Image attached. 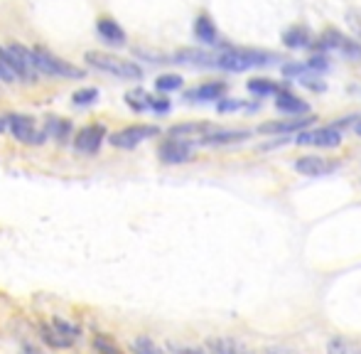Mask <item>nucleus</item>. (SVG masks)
Masks as SVG:
<instances>
[{"label": "nucleus", "mask_w": 361, "mask_h": 354, "mask_svg": "<svg viewBox=\"0 0 361 354\" xmlns=\"http://www.w3.org/2000/svg\"><path fill=\"white\" fill-rule=\"evenodd\" d=\"M327 354H361V345L347 337H332L327 342Z\"/></svg>", "instance_id": "nucleus-22"}, {"label": "nucleus", "mask_w": 361, "mask_h": 354, "mask_svg": "<svg viewBox=\"0 0 361 354\" xmlns=\"http://www.w3.org/2000/svg\"><path fill=\"white\" fill-rule=\"evenodd\" d=\"M337 168H339L337 160L322 158V155H302L300 160H295V170H298L300 175H307V177L332 175Z\"/></svg>", "instance_id": "nucleus-10"}, {"label": "nucleus", "mask_w": 361, "mask_h": 354, "mask_svg": "<svg viewBox=\"0 0 361 354\" xmlns=\"http://www.w3.org/2000/svg\"><path fill=\"white\" fill-rule=\"evenodd\" d=\"M44 133H47V138H54L57 143H67L69 138H72V123H69L67 118H62V116H49L47 121H44Z\"/></svg>", "instance_id": "nucleus-13"}, {"label": "nucleus", "mask_w": 361, "mask_h": 354, "mask_svg": "<svg viewBox=\"0 0 361 354\" xmlns=\"http://www.w3.org/2000/svg\"><path fill=\"white\" fill-rule=\"evenodd\" d=\"M216 126L212 123H204V121H187V123H177L167 130L170 138H180V140H187V143H204L209 135L216 133Z\"/></svg>", "instance_id": "nucleus-8"}, {"label": "nucleus", "mask_w": 361, "mask_h": 354, "mask_svg": "<svg viewBox=\"0 0 361 354\" xmlns=\"http://www.w3.org/2000/svg\"><path fill=\"white\" fill-rule=\"evenodd\" d=\"M42 340L47 342L49 347H54V350H67V347L74 345V337L59 332L54 325H42Z\"/></svg>", "instance_id": "nucleus-19"}, {"label": "nucleus", "mask_w": 361, "mask_h": 354, "mask_svg": "<svg viewBox=\"0 0 361 354\" xmlns=\"http://www.w3.org/2000/svg\"><path fill=\"white\" fill-rule=\"evenodd\" d=\"M195 37L200 39L202 44H207V47L219 44V30L209 15H200V18L195 20Z\"/></svg>", "instance_id": "nucleus-17"}, {"label": "nucleus", "mask_w": 361, "mask_h": 354, "mask_svg": "<svg viewBox=\"0 0 361 354\" xmlns=\"http://www.w3.org/2000/svg\"><path fill=\"white\" fill-rule=\"evenodd\" d=\"M182 84H185V79H182L180 74H160V77L155 79V89L160 91V94H172V91L182 89Z\"/></svg>", "instance_id": "nucleus-24"}, {"label": "nucleus", "mask_w": 361, "mask_h": 354, "mask_svg": "<svg viewBox=\"0 0 361 354\" xmlns=\"http://www.w3.org/2000/svg\"><path fill=\"white\" fill-rule=\"evenodd\" d=\"M3 130H10L13 138L23 145H44L47 143V133L39 130L35 126V121L25 114H8L0 116V133Z\"/></svg>", "instance_id": "nucleus-4"}, {"label": "nucleus", "mask_w": 361, "mask_h": 354, "mask_svg": "<svg viewBox=\"0 0 361 354\" xmlns=\"http://www.w3.org/2000/svg\"><path fill=\"white\" fill-rule=\"evenodd\" d=\"M283 44L288 49H305L312 44V32H310L307 25H293L290 30H286L283 35Z\"/></svg>", "instance_id": "nucleus-15"}, {"label": "nucleus", "mask_w": 361, "mask_h": 354, "mask_svg": "<svg viewBox=\"0 0 361 354\" xmlns=\"http://www.w3.org/2000/svg\"><path fill=\"white\" fill-rule=\"evenodd\" d=\"M32 49V64L39 74L44 77H54V79H84L86 69L76 67V64L62 59L59 54H54L52 49L42 47V44H35Z\"/></svg>", "instance_id": "nucleus-2"}, {"label": "nucleus", "mask_w": 361, "mask_h": 354, "mask_svg": "<svg viewBox=\"0 0 361 354\" xmlns=\"http://www.w3.org/2000/svg\"><path fill=\"white\" fill-rule=\"evenodd\" d=\"M99 101V89L96 87H86V89H79L72 94V104L74 106H91Z\"/></svg>", "instance_id": "nucleus-27"}, {"label": "nucleus", "mask_w": 361, "mask_h": 354, "mask_svg": "<svg viewBox=\"0 0 361 354\" xmlns=\"http://www.w3.org/2000/svg\"><path fill=\"white\" fill-rule=\"evenodd\" d=\"M312 123L310 116H302V118H288V121H271V123H263L258 128V133H293V130H302L305 126Z\"/></svg>", "instance_id": "nucleus-16"}, {"label": "nucleus", "mask_w": 361, "mask_h": 354, "mask_svg": "<svg viewBox=\"0 0 361 354\" xmlns=\"http://www.w3.org/2000/svg\"><path fill=\"white\" fill-rule=\"evenodd\" d=\"M91 345H94V350L99 354H123V350H121L109 335H94V342H91Z\"/></svg>", "instance_id": "nucleus-26"}, {"label": "nucleus", "mask_w": 361, "mask_h": 354, "mask_svg": "<svg viewBox=\"0 0 361 354\" xmlns=\"http://www.w3.org/2000/svg\"><path fill=\"white\" fill-rule=\"evenodd\" d=\"M96 35L101 37V42L111 44V47H126V42H128L126 30L114 18H106V15L96 20Z\"/></svg>", "instance_id": "nucleus-11"}, {"label": "nucleus", "mask_w": 361, "mask_h": 354, "mask_svg": "<svg viewBox=\"0 0 361 354\" xmlns=\"http://www.w3.org/2000/svg\"><path fill=\"white\" fill-rule=\"evenodd\" d=\"M157 158L165 165H182L195 158V148H192V143H187V140L167 138V140H162L160 148H157Z\"/></svg>", "instance_id": "nucleus-7"}, {"label": "nucleus", "mask_w": 361, "mask_h": 354, "mask_svg": "<svg viewBox=\"0 0 361 354\" xmlns=\"http://www.w3.org/2000/svg\"><path fill=\"white\" fill-rule=\"evenodd\" d=\"M172 62L177 64H187V67H216V54L207 52V49H195V47H185V49H177L172 54Z\"/></svg>", "instance_id": "nucleus-12"}, {"label": "nucleus", "mask_w": 361, "mask_h": 354, "mask_svg": "<svg viewBox=\"0 0 361 354\" xmlns=\"http://www.w3.org/2000/svg\"><path fill=\"white\" fill-rule=\"evenodd\" d=\"M354 133H359V135H361V116H359L357 121H354Z\"/></svg>", "instance_id": "nucleus-33"}, {"label": "nucleus", "mask_w": 361, "mask_h": 354, "mask_svg": "<svg viewBox=\"0 0 361 354\" xmlns=\"http://www.w3.org/2000/svg\"><path fill=\"white\" fill-rule=\"evenodd\" d=\"M133 354H170L165 352L160 345H155V342L150 340V337H135L133 340Z\"/></svg>", "instance_id": "nucleus-25"}, {"label": "nucleus", "mask_w": 361, "mask_h": 354, "mask_svg": "<svg viewBox=\"0 0 361 354\" xmlns=\"http://www.w3.org/2000/svg\"><path fill=\"white\" fill-rule=\"evenodd\" d=\"M0 82L3 84H20L18 72L13 69L8 52H5V44H0Z\"/></svg>", "instance_id": "nucleus-23"}, {"label": "nucleus", "mask_w": 361, "mask_h": 354, "mask_svg": "<svg viewBox=\"0 0 361 354\" xmlns=\"http://www.w3.org/2000/svg\"><path fill=\"white\" fill-rule=\"evenodd\" d=\"M216 109L221 111V114H226V111H236V109H243V101H238V99H221Z\"/></svg>", "instance_id": "nucleus-32"}, {"label": "nucleus", "mask_w": 361, "mask_h": 354, "mask_svg": "<svg viewBox=\"0 0 361 354\" xmlns=\"http://www.w3.org/2000/svg\"><path fill=\"white\" fill-rule=\"evenodd\" d=\"M307 67L312 69V72H324V69L329 67L327 64V57H324V54H314V57H310V62H307Z\"/></svg>", "instance_id": "nucleus-30"}, {"label": "nucleus", "mask_w": 361, "mask_h": 354, "mask_svg": "<svg viewBox=\"0 0 361 354\" xmlns=\"http://www.w3.org/2000/svg\"><path fill=\"white\" fill-rule=\"evenodd\" d=\"M150 101L152 94H147L145 89H133L126 94V104L135 111V114H143V111H150Z\"/></svg>", "instance_id": "nucleus-21"}, {"label": "nucleus", "mask_w": 361, "mask_h": 354, "mask_svg": "<svg viewBox=\"0 0 361 354\" xmlns=\"http://www.w3.org/2000/svg\"><path fill=\"white\" fill-rule=\"evenodd\" d=\"M84 59L91 69L111 74V77L121 79V82H140L143 79V67L135 64L133 59H121L116 54H106V52H86Z\"/></svg>", "instance_id": "nucleus-1"}, {"label": "nucleus", "mask_w": 361, "mask_h": 354, "mask_svg": "<svg viewBox=\"0 0 361 354\" xmlns=\"http://www.w3.org/2000/svg\"><path fill=\"white\" fill-rule=\"evenodd\" d=\"M106 138H109V130L104 123H89L74 133V150L81 155H96Z\"/></svg>", "instance_id": "nucleus-6"}, {"label": "nucleus", "mask_w": 361, "mask_h": 354, "mask_svg": "<svg viewBox=\"0 0 361 354\" xmlns=\"http://www.w3.org/2000/svg\"><path fill=\"white\" fill-rule=\"evenodd\" d=\"M276 109H278V111H283V114L300 116V114H307L310 106L305 104L302 99H298V96H295V94H290V91H278Z\"/></svg>", "instance_id": "nucleus-18"}, {"label": "nucleus", "mask_w": 361, "mask_h": 354, "mask_svg": "<svg viewBox=\"0 0 361 354\" xmlns=\"http://www.w3.org/2000/svg\"><path fill=\"white\" fill-rule=\"evenodd\" d=\"M248 91L256 94L258 99H263V96H268V94H278L281 89L273 82H268V79H251V82H248Z\"/></svg>", "instance_id": "nucleus-28"}, {"label": "nucleus", "mask_w": 361, "mask_h": 354, "mask_svg": "<svg viewBox=\"0 0 361 354\" xmlns=\"http://www.w3.org/2000/svg\"><path fill=\"white\" fill-rule=\"evenodd\" d=\"M150 111H155V114H167V111H170V99H162V96H152Z\"/></svg>", "instance_id": "nucleus-31"}, {"label": "nucleus", "mask_w": 361, "mask_h": 354, "mask_svg": "<svg viewBox=\"0 0 361 354\" xmlns=\"http://www.w3.org/2000/svg\"><path fill=\"white\" fill-rule=\"evenodd\" d=\"M298 145H317V148H337L342 143V128H337L334 123L322 126V128L312 130V133H305L300 130L298 138H295Z\"/></svg>", "instance_id": "nucleus-9"}, {"label": "nucleus", "mask_w": 361, "mask_h": 354, "mask_svg": "<svg viewBox=\"0 0 361 354\" xmlns=\"http://www.w3.org/2000/svg\"><path fill=\"white\" fill-rule=\"evenodd\" d=\"M52 325L57 327L59 332H64V335L74 337V340H76V335H79V327H76V325H69V322L59 320V317H54V320H52Z\"/></svg>", "instance_id": "nucleus-29"}, {"label": "nucleus", "mask_w": 361, "mask_h": 354, "mask_svg": "<svg viewBox=\"0 0 361 354\" xmlns=\"http://www.w3.org/2000/svg\"><path fill=\"white\" fill-rule=\"evenodd\" d=\"M155 135H160V128H157V126L135 123V126H126V128L111 133L109 143L114 145V148H118V150H133V148H138L143 140L155 138Z\"/></svg>", "instance_id": "nucleus-5"}, {"label": "nucleus", "mask_w": 361, "mask_h": 354, "mask_svg": "<svg viewBox=\"0 0 361 354\" xmlns=\"http://www.w3.org/2000/svg\"><path fill=\"white\" fill-rule=\"evenodd\" d=\"M226 91V84L224 82H207V84H200V87L190 89L185 94V99L190 101H219Z\"/></svg>", "instance_id": "nucleus-14"}, {"label": "nucleus", "mask_w": 361, "mask_h": 354, "mask_svg": "<svg viewBox=\"0 0 361 354\" xmlns=\"http://www.w3.org/2000/svg\"><path fill=\"white\" fill-rule=\"evenodd\" d=\"M271 52H261V49H241V47H224V52L216 54V69L224 72H246L251 67H261V64L273 62Z\"/></svg>", "instance_id": "nucleus-3"}, {"label": "nucleus", "mask_w": 361, "mask_h": 354, "mask_svg": "<svg viewBox=\"0 0 361 354\" xmlns=\"http://www.w3.org/2000/svg\"><path fill=\"white\" fill-rule=\"evenodd\" d=\"M248 135H251V130H216L202 145H228V143H238V140H246Z\"/></svg>", "instance_id": "nucleus-20"}]
</instances>
